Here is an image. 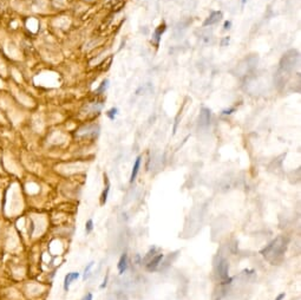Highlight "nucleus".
I'll use <instances>...</instances> for the list:
<instances>
[{"label":"nucleus","instance_id":"nucleus-17","mask_svg":"<svg viewBox=\"0 0 301 300\" xmlns=\"http://www.w3.org/2000/svg\"><path fill=\"white\" fill-rule=\"evenodd\" d=\"M82 300H93V295H92V293H87Z\"/></svg>","mask_w":301,"mask_h":300},{"label":"nucleus","instance_id":"nucleus-13","mask_svg":"<svg viewBox=\"0 0 301 300\" xmlns=\"http://www.w3.org/2000/svg\"><path fill=\"white\" fill-rule=\"evenodd\" d=\"M155 252H156V247H152V248H150V250L148 252V254L144 256V259H143V261L144 262H147V261H149V258L152 255V256H155L154 254H155Z\"/></svg>","mask_w":301,"mask_h":300},{"label":"nucleus","instance_id":"nucleus-19","mask_svg":"<svg viewBox=\"0 0 301 300\" xmlns=\"http://www.w3.org/2000/svg\"><path fill=\"white\" fill-rule=\"evenodd\" d=\"M285 298V293H281V294H279L278 297H276V299L275 300H282Z\"/></svg>","mask_w":301,"mask_h":300},{"label":"nucleus","instance_id":"nucleus-14","mask_svg":"<svg viewBox=\"0 0 301 300\" xmlns=\"http://www.w3.org/2000/svg\"><path fill=\"white\" fill-rule=\"evenodd\" d=\"M93 264L95 262H91L87 265V267H85V269H84V279H86L87 277H89V274H90V270H91V268H92V266H93Z\"/></svg>","mask_w":301,"mask_h":300},{"label":"nucleus","instance_id":"nucleus-15","mask_svg":"<svg viewBox=\"0 0 301 300\" xmlns=\"http://www.w3.org/2000/svg\"><path fill=\"white\" fill-rule=\"evenodd\" d=\"M108 83H109L108 81H104V82L102 83V85L99 86V89L97 90V91H98V92H102V91H104V90H105L106 88H108Z\"/></svg>","mask_w":301,"mask_h":300},{"label":"nucleus","instance_id":"nucleus-6","mask_svg":"<svg viewBox=\"0 0 301 300\" xmlns=\"http://www.w3.org/2000/svg\"><path fill=\"white\" fill-rule=\"evenodd\" d=\"M79 278V273L78 272H71V273H67V275L65 277L64 279V289L65 291H67L71 285L72 281H74V280H77Z\"/></svg>","mask_w":301,"mask_h":300},{"label":"nucleus","instance_id":"nucleus-12","mask_svg":"<svg viewBox=\"0 0 301 300\" xmlns=\"http://www.w3.org/2000/svg\"><path fill=\"white\" fill-rule=\"evenodd\" d=\"M117 111H118L117 108H112V109H110L108 112H106V115H108V117L110 119H115V116L117 115Z\"/></svg>","mask_w":301,"mask_h":300},{"label":"nucleus","instance_id":"nucleus-11","mask_svg":"<svg viewBox=\"0 0 301 300\" xmlns=\"http://www.w3.org/2000/svg\"><path fill=\"white\" fill-rule=\"evenodd\" d=\"M92 229H93V220L90 219V220H87V222H86L85 230H86V233H87V234H90L91 232H92Z\"/></svg>","mask_w":301,"mask_h":300},{"label":"nucleus","instance_id":"nucleus-3","mask_svg":"<svg viewBox=\"0 0 301 300\" xmlns=\"http://www.w3.org/2000/svg\"><path fill=\"white\" fill-rule=\"evenodd\" d=\"M162 259H163V254H157V255H155L151 260H149V262H148V264H145V265H147V269H148V270H156L157 267H158L160 264H161Z\"/></svg>","mask_w":301,"mask_h":300},{"label":"nucleus","instance_id":"nucleus-18","mask_svg":"<svg viewBox=\"0 0 301 300\" xmlns=\"http://www.w3.org/2000/svg\"><path fill=\"white\" fill-rule=\"evenodd\" d=\"M230 26H231V23H230V21H226V23H225V28H226V30L230 28Z\"/></svg>","mask_w":301,"mask_h":300},{"label":"nucleus","instance_id":"nucleus-16","mask_svg":"<svg viewBox=\"0 0 301 300\" xmlns=\"http://www.w3.org/2000/svg\"><path fill=\"white\" fill-rule=\"evenodd\" d=\"M108 279H109V274H106V275H105V278H104V281H103V284L101 285V288H102V289H103V288L106 286V284H108Z\"/></svg>","mask_w":301,"mask_h":300},{"label":"nucleus","instance_id":"nucleus-8","mask_svg":"<svg viewBox=\"0 0 301 300\" xmlns=\"http://www.w3.org/2000/svg\"><path fill=\"white\" fill-rule=\"evenodd\" d=\"M141 160H142V157L138 156L137 158H136L135 163H133V168H132L131 176H130V183H132L136 180V177H137V174H138V170H139V167H141Z\"/></svg>","mask_w":301,"mask_h":300},{"label":"nucleus","instance_id":"nucleus-20","mask_svg":"<svg viewBox=\"0 0 301 300\" xmlns=\"http://www.w3.org/2000/svg\"><path fill=\"white\" fill-rule=\"evenodd\" d=\"M231 111H234V109H230V110H226V111H223V113H225V115H228V113H231Z\"/></svg>","mask_w":301,"mask_h":300},{"label":"nucleus","instance_id":"nucleus-10","mask_svg":"<svg viewBox=\"0 0 301 300\" xmlns=\"http://www.w3.org/2000/svg\"><path fill=\"white\" fill-rule=\"evenodd\" d=\"M109 190H110V183L108 182V185H106V188L104 189L103 191V194L101 196V205L104 206L105 203H106V200H108V195H109Z\"/></svg>","mask_w":301,"mask_h":300},{"label":"nucleus","instance_id":"nucleus-4","mask_svg":"<svg viewBox=\"0 0 301 300\" xmlns=\"http://www.w3.org/2000/svg\"><path fill=\"white\" fill-rule=\"evenodd\" d=\"M210 110L207 109V108H203L201 110V113H200V124L202 125V127H207V125H209L210 123Z\"/></svg>","mask_w":301,"mask_h":300},{"label":"nucleus","instance_id":"nucleus-2","mask_svg":"<svg viewBox=\"0 0 301 300\" xmlns=\"http://www.w3.org/2000/svg\"><path fill=\"white\" fill-rule=\"evenodd\" d=\"M217 275L222 280V284H230L233 278L229 277V264L226 259H222L217 265Z\"/></svg>","mask_w":301,"mask_h":300},{"label":"nucleus","instance_id":"nucleus-1","mask_svg":"<svg viewBox=\"0 0 301 300\" xmlns=\"http://www.w3.org/2000/svg\"><path fill=\"white\" fill-rule=\"evenodd\" d=\"M286 242H287V240H285V238H278L275 240H273L272 242L265 247L263 249H261L260 253L263 255L265 258H269L270 255H273L274 258H279L284 254V252L286 250Z\"/></svg>","mask_w":301,"mask_h":300},{"label":"nucleus","instance_id":"nucleus-7","mask_svg":"<svg viewBox=\"0 0 301 300\" xmlns=\"http://www.w3.org/2000/svg\"><path fill=\"white\" fill-rule=\"evenodd\" d=\"M117 267H118L119 274H123L125 270L128 269V254H125V253L122 254V256H121V259H119V261H118Z\"/></svg>","mask_w":301,"mask_h":300},{"label":"nucleus","instance_id":"nucleus-5","mask_svg":"<svg viewBox=\"0 0 301 300\" xmlns=\"http://www.w3.org/2000/svg\"><path fill=\"white\" fill-rule=\"evenodd\" d=\"M221 18H222V13L220 11H214V12H211L210 15L207 18V20L204 21V26H208V25H213V24H216L221 20Z\"/></svg>","mask_w":301,"mask_h":300},{"label":"nucleus","instance_id":"nucleus-9","mask_svg":"<svg viewBox=\"0 0 301 300\" xmlns=\"http://www.w3.org/2000/svg\"><path fill=\"white\" fill-rule=\"evenodd\" d=\"M164 31H166V24H162V25H160L156 30H155V33H154V39H155V42H156V44H158L160 43V39H161V37H162V34L164 33Z\"/></svg>","mask_w":301,"mask_h":300}]
</instances>
